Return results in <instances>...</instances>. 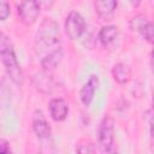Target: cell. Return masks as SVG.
Masks as SVG:
<instances>
[{"label":"cell","instance_id":"8fae6325","mask_svg":"<svg viewBox=\"0 0 154 154\" xmlns=\"http://www.w3.org/2000/svg\"><path fill=\"white\" fill-rule=\"evenodd\" d=\"M112 76L118 84H126L131 78V70L124 63H118L112 69Z\"/></svg>","mask_w":154,"mask_h":154},{"label":"cell","instance_id":"d6986e66","mask_svg":"<svg viewBox=\"0 0 154 154\" xmlns=\"http://www.w3.org/2000/svg\"><path fill=\"white\" fill-rule=\"evenodd\" d=\"M150 135H152V138L154 141V116L150 119Z\"/></svg>","mask_w":154,"mask_h":154},{"label":"cell","instance_id":"6da1fadb","mask_svg":"<svg viewBox=\"0 0 154 154\" xmlns=\"http://www.w3.org/2000/svg\"><path fill=\"white\" fill-rule=\"evenodd\" d=\"M35 48L37 54L45 52V57L60 48V30L54 19L45 18L41 22L35 36Z\"/></svg>","mask_w":154,"mask_h":154},{"label":"cell","instance_id":"7a4b0ae2","mask_svg":"<svg viewBox=\"0 0 154 154\" xmlns=\"http://www.w3.org/2000/svg\"><path fill=\"white\" fill-rule=\"evenodd\" d=\"M0 55L6 73L16 85L20 87L23 84V71L17 60L12 42L4 32L0 34Z\"/></svg>","mask_w":154,"mask_h":154},{"label":"cell","instance_id":"ffe728a7","mask_svg":"<svg viewBox=\"0 0 154 154\" xmlns=\"http://www.w3.org/2000/svg\"><path fill=\"white\" fill-rule=\"evenodd\" d=\"M150 65H152V69H153V71H154V49H153V52H152V58H150Z\"/></svg>","mask_w":154,"mask_h":154},{"label":"cell","instance_id":"5b68a950","mask_svg":"<svg viewBox=\"0 0 154 154\" xmlns=\"http://www.w3.org/2000/svg\"><path fill=\"white\" fill-rule=\"evenodd\" d=\"M41 10V2L38 1H22L18 5V14L20 20L26 24L31 25L36 22Z\"/></svg>","mask_w":154,"mask_h":154},{"label":"cell","instance_id":"ba28073f","mask_svg":"<svg viewBox=\"0 0 154 154\" xmlns=\"http://www.w3.org/2000/svg\"><path fill=\"white\" fill-rule=\"evenodd\" d=\"M49 114L53 120L55 122H63L67 117L69 113V106L66 101L61 97H55L49 101Z\"/></svg>","mask_w":154,"mask_h":154},{"label":"cell","instance_id":"9a60e30c","mask_svg":"<svg viewBox=\"0 0 154 154\" xmlns=\"http://www.w3.org/2000/svg\"><path fill=\"white\" fill-rule=\"evenodd\" d=\"M147 22H148V20H147V18H146L144 14H138V16H136V17H134V18L131 19L130 26H131L132 30H137V31L141 32V30H142L143 26L147 24Z\"/></svg>","mask_w":154,"mask_h":154},{"label":"cell","instance_id":"5bb4252c","mask_svg":"<svg viewBox=\"0 0 154 154\" xmlns=\"http://www.w3.org/2000/svg\"><path fill=\"white\" fill-rule=\"evenodd\" d=\"M141 34L148 42L154 45V22H147V24L141 30Z\"/></svg>","mask_w":154,"mask_h":154},{"label":"cell","instance_id":"277c9868","mask_svg":"<svg viewBox=\"0 0 154 154\" xmlns=\"http://www.w3.org/2000/svg\"><path fill=\"white\" fill-rule=\"evenodd\" d=\"M85 30V22L82 14L77 11H71L65 20V31L71 40H77Z\"/></svg>","mask_w":154,"mask_h":154},{"label":"cell","instance_id":"52a82bcc","mask_svg":"<svg viewBox=\"0 0 154 154\" xmlns=\"http://www.w3.org/2000/svg\"><path fill=\"white\" fill-rule=\"evenodd\" d=\"M32 129L38 138H46L51 135V125L41 109H36L32 114Z\"/></svg>","mask_w":154,"mask_h":154},{"label":"cell","instance_id":"3957f363","mask_svg":"<svg viewBox=\"0 0 154 154\" xmlns=\"http://www.w3.org/2000/svg\"><path fill=\"white\" fill-rule=\"evenodd\" d=\"M99 147L102 154H112L114 149V120L105 116L99 128Z\"/></svg>","mask_w":154,"mask_h":154},{"label":"cell","instance_id":"30bf717a","mask_svg":"<svg viewBox=\"0 0 154 154\" xmlns=\"http://www.w3.org/2000/svg\"><path fill=\"white\" fill-rule=\"evenodd\" d=\"M117 5L118 4L114 0H103V1H96L94 4V7H95V12L100 19L109 20L114 14Z\"/></svg>","mask_w":154,"mask_h":154},{"label":"cell","instance_id":"7c38bea8","mask_svg":"<svg viewBox=\"0 0 154 154\" xmlns=\"http://www.w3.org/2000/svg\"><path fill=\"white\" fill-rule=\"evenodd\" d=\"M118 36V28L116 25H105L99 31V40L102 46L108 47L111 46Z\"/></svg>","mask_w":154,"mask_h":154},{"label":"cell","instance_id":"2e32d148","mask_svg":"<svg viewBox=\"0 0 154 154\" xmlns=\"http://www.w3.org/2000/svg\"><path fill=\"white\" fill-rule=\"evenodd\" d=\"M77 154H96V150L93 143H83L78 146Z\"/></svg>","mask_w":154,"mask_h":154},{"label":"cell","instance_id":"9c48e42d","mask_svg":"<svg viewBox=\"0 0 154 154\" xmlns=\"http://www.w3.org/2000/svg\"><path fill=\"white\" fill-rule=\"evenodd\" d=\"M97 87H99V77L96 75H91L79 91V99L84 106H89L91 103Z\"/></svg>","mask_w":154,"mask_h":154},{"label":"cell","instance_id":"ac0fdd59","mask_svg":"<svg viewBox=\"0 0 154 154\" xmlns=\"http://www.w3.org/2000/svg\"><path fill=\"white\" fill-rule=\"evenodd\" d=\"M0 154H12L8 142L4 138L0 141Z\"/></svg>","mask_w":154,"mask_h":154},{"label":"cell","instance_id":"4fadbf2b","mask_svg":"<svg viewBox=\"0 0 154 154\" xmlns=\"http://www.w3.org/2000/svg\"><path fill=\"white\" fill-rule=\"evenodd\" d=\"M61 59H63V49L59 48V49L49 53L45 58H42L41 59V66L43 67L45 71L49 72V71L54 70L59 65V63L61 61Z\"/></svg>","mask_w":154,"mask_h":154},{"label":"cell","instance_id":"8992f818","mask_svg":"<svg viewBox=\"0 0 154 154\" xmlns=\"http://www.w3.org/2000/svg\"><path fill=\"white\" fill-rule=\"evenodd\" d=\"M32 84L40 93L52 94L57 89V82L47 71L37 72L32 76Z\"/></svg>","mask_w":154,"mask_h":154},{"label":"cell","instance_id":"e0dca14e","mask_svg":"<svg viewBox=\"0 0 154 154\" xmlns=\"http://www.w3.org/2000/svg\"><path fill=\"white\" fill-rule=\"evenodd\" d=\"M10 16V5L6 1H1L0 4V18L1 20H5Z\"/></svg>","mask_w":154,"mask_h":154},{"label":"cell","instance_id":"44dd1931","mask_svg":"<svg viewBox=\"0 0 154 154\" xmlns=\"http://www.w3.org/2000/svg\"><path fill=\"white\" fill-rule=\"evenodd\" d=\"M152 101H153V107H154V90H153V97H152Z\"/></svg>","mask_w":154,"mask_h":154}]
</instances>
